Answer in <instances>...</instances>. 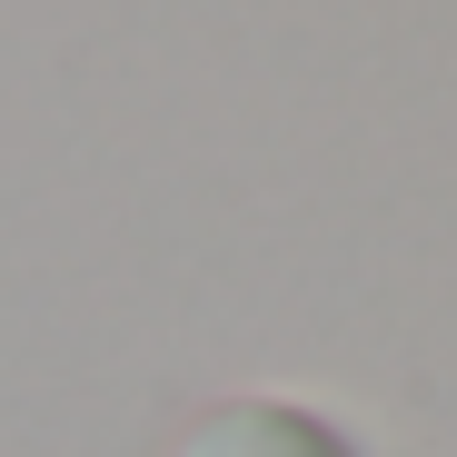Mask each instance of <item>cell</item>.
I'll list each match as a JSON object with an SVG mask.
<instances>
[{"instance_id":"1","label":"cell","mask_w":457,"mask_h":457,"mask_svg":"<svg viewBox=\"0 0 457 457\" xmlns=\"http://www.w3.org/2000/svg\"><path fill=\"white\" fill-rule=\"evenodd\" d=\"M179 457H358V437L298 398H228L179 437Z\"/></svg>"}]
</instances>
